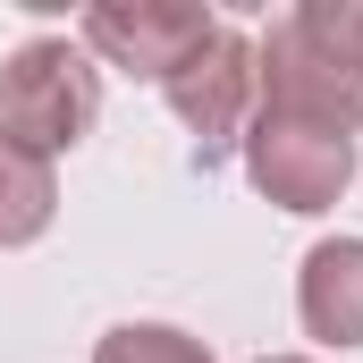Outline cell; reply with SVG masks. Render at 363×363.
<instances>
[{
    "label": "cell",
    "instance_id": "1",
    "mask_svg": "<svg viewBox=\"0 0 363 363\" xmlns=\"http://www.w3.org/2000/svg\"><path fill=\"white\" fill-rule=\"evenodd\" d=\"M262 110L355 135L363 127V0H296L254 43Z\"/></svg>",
    "mask_w": 363,
    "mask_h": 363
},
{
    "label": "cell",
    "instance_id": "3",
    "mask_svg": "<svg viewBox=\"0 0 363 363\" xmlns=\"http://www.w3.org/2000/svg\"><path fill=\"white\" fill-rule=\"evenodd\" d=\"M161 101L178 110V127L194 135V161L220 169L228 144H245V127H254V110H262V85H254V34L211 26V43L161 85Z\"/></svg>",
    "mask_w": 363,
    "mask_h": 363
},
{
    "label": "cell",
    "instance_id": "8",
    "mask_svg": "<svg viewBox=\"0 0 363 363\" xmlns=\"http://www.w3.org/2000/svg\"><path fill=\"white\" fill-rule=\"evenodd\" d=\"M93 363H211V347L186 338V330H169V321H118L93 347Z\"/></svg>",
    "mask_w": 363,
    "mask_h": 363
},
{
    "label": "cell",
    "instance_id": "9",
    "mask_svg": "<svg viewBox=\"0 0 363 363\" xmlns=\"http://www.w3.org/2000/svg\"><path fill=\"white\" fill-rule=\"evenodd\" d=\"M271 363H313V355H271Z\"/></svg>",
    "mask_w": 363,
    "mask_h": 363
},
{
    "label": "cell",
    "instance_id": "4",
    "mask_svg": "<svg viewBox=\"0 0 363 363\" xmlns=\"http://www.w3.org/2000/svg\"><path fill=\"white\" fill-rule=\"evenodd\" d=\"M245 178L262 186V203L313 220V211H330L355 186V135H330V127L254 110V127H245Z\"/></svg>",
    "mask_w": 363,
    "mask_h": 363
},
{
    "label": "cell",
    "instance_id": "6",
    "mask_svg": "<svg viewBox=\"0 0 363 363\" xmlns=\"http://www.w3.org/2000/svg\"><path fill=\"white\" fill-rule=\"evenodd\" d=\"M296 313L321 347H363V237H321L304 254Z\"/></svg>",
    "mask_w": 363,
    "mask_h": 363
},
{
    "label": "cell",
    "instance_id": "5",
    "mask_svg": "<svg viewBox=\"0 0 363 363\" xmlns=\"http://www.w3.org/2000/svg\"><path fill=\"white\" fill-rule=\"evenodd\" d=\"M211 9H194V0H101L85 9V51L101 68H127V77H144V85H169L186 60L211 43Z\"/></svg>",
    "mask_w": 363,
    "mask_h": 363
},
{
    "label": "cell",
    "instance_id": "2",
    "mask_svg": "<svg viewBox=\"0 0 363 363\" xmlns=\"http://www.w3.org/2000/svg\"><path fill=\"white\" fill-rule=\"evenodd\" d=\"M93 118H101V77H93V51L68 34H34L0 60V135L60 161L68 144H85Z\"/></svg>",
    "mask_w": 363,
    "mask_h": 363
},
{
    "label": "cell",
    "instance_id": "7",
    "mask_svg": "<svg viewBox=\"0 0 363 363\" xmlns=\"http://www.w3.org/2000/svg\"><path fill=\"white\" fill-rule=\"evenodd\" d=\"M60 211V169L0 135V245H34Z\"/></svg>",
    "mask_w": 363,
    "mask_h": 363
}]
</instances>
